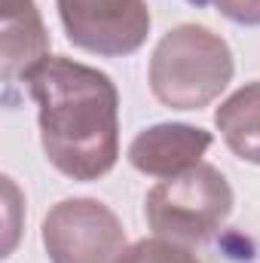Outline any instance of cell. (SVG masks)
I'll return each mask as SVG.
<instances>
[{
	"mask_svg": "<svg viewBox=\"0 0 260 263\" xmlns=\"http://www.w3.org/2000/svg\"><path fill=\"white\" fill-rule=\"evenodd\" d=\"M217 12L236 25L260 28V0H214Z\"/></svg>",
	"mask_w": 260,
	"mask_h": 263,
	"instance_id": "obj_10",
	"label": "cell"
},
{
	"mask_svg": "<svg viewBox=\"0 0 260 263\" xmlns=\"http://www.w3.org/2000/svg\"><path fill=\"white\" fill-rule=\"evenodd\" d=\"M187 3H193V6H208V3H214V0H187Z\"/></svg>",
	"mask_w": 260,
	"mask_h": 263,
	"instance_id": "obj_11",
	"label": "cell"
},
{
	"mask_svg": "<svg viewBox=\"0 0 260 263\" xmlns=\"http://www.w3.org/2000/svg\"><path fill=\"white\" fill-rule=\"evenodd\" d=\"M40 144L55 172L98 181L120 159V92L107 73L67 55H49L28 77Z\"/></svg>",
	"mask_w": 260,
	"mask_h": 263,
	"instance_id": "obj_1",
	"label": "cell"
},
{
	"mask_svg": "<svg viewBox=\"0 0 260 263\" xmlns=\"http://www.w3.org/2000/svg\"><path fill=\"white\" fill-rule=\"evenodd\" d=\"M49 263H117L126 245L120 217L98 199H62L40 230Z\"/></svg>",
	"mask_w": 260,
	"mask_h": 263,
	"instance_id": "obj_4",
	"label": "cell"
},
{
	"mask_svg": "<svg viewBox=\"0 0 260 263\" xmlns=\"http://www.w3.org/2000/svg\"><path fill=\"white\" fill-rule=\"evenodd\" d=\"M211 141V132L190 123H156L135 135L129 144V162L141 175L169 181L196 168Z\"/></svg>",
	"mask_w": 260,
	"mask_h": 263,
	"instance_id": "obj_6",
	"label": "cell"
},
{
	"mask_svg": "<svg viewBox=\"0 0 260 263\" xmlns=\"http://www.w3.org/2000/svg\"><path fill=\"white\" fill-rule=\"evenodd\" d=\"M49 59V34L34 0H0V73L6 98Z\"/></svg>",
	"mask_w": 260,
	"mask_h": 263,
	"instance_id": "obj_7",
	"label": "cell"
},
{
	"mask_svg": "<svg viewBox=\"0 0 260 263\" xmlns=\"http://www.w3.org/2000/svg\"><path fill=\"white\" fill-rule=\"evenodd\" d=\"M117 263H202V260L184 242L153 236V239H138L135 245H129Z\"/></svg>",
	"mask_w": 260,
	"mask_h": 263,
	"instance_id": "obj_9",
	"label": "cell"
},
{
	"mask_svg": "<svg viewBox=\"0 0 260 263\" xmlns=\"http://www.w3.org/2000/svg\"><path fill=\"white\" fill-rule=\"evenodd\" d=\"M67 40L101 59L138 52L150 34L147 0H55Z\"/></svg>",
	"mask_w": 260,
	"mask_h": 263,
	"instance_id": "obj_5",
	"label": "cell"
},
{
	"mask_svg": "<svg viewBox=\"0 0 260 263\" xmlns=\"http://www.w3.org/2000/svg\"><path fill=\"white\" fill-rule=\"evenodd\" d=\"M214 126L239 159L260 165V80L236 89L214 110Z\"/></svg>",
	"mask_w": 260,
	"mask_h": 263,
	"instance_id": "obj_8",
	"label": "cell"
},
{
	"mask_svg": "<svg viewBox=\"0 0 260 263\" xmlns=\"http://www.w3.org/2000/svg\"><path fill=\"white\" fill-rule=\"evenodd\" d=\"M233 202L236 196L224 172L199 162L190 172L156 184L144 199V217L156 236L196 245L227 223Z\"/></svg>",
	"mask_w": 260,
	"mask_h": 263,
	"instance_id": "obj_3",
	"label": "cell"
},
{
	"mask_svg": "<svg viewBox=\"0 0 260 263\" xmlns=\"http://www.w3.org/2000/svg\"><path fill=\"white\" fill-rule=\"evenodd\" d=\"M230 43L205 25H178L150 55V92L172 110H202L220 98L233 80Z\"/></svg>",
	"mask_w": 260,
	"mask_h": 263,
	"instance_id": "obj_2",
	"label": "cell"
}]
</instances>
